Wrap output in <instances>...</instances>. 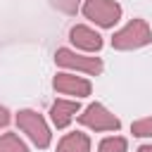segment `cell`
Segmentation results:
<instances>
[{
	"instance_id": "6da1fadb",
	"label": "cell",
	"mask_w": 152,
	"mask_h": 152,
	"mask_svg": "<svg viewBox=\"0 0 152 152\" xmlns=\"http://www.w3.org/2000/svg\"><path fill=\"white\" fill-rule=\"evenodd\" d=\"M152 40V31L147 26L145 19H133L128 21L121 31H116L112 36V48L116 50H135V48H142Z\"/></svg>"
},
{
	"instance_id": "3957f363",
	"label": "cell",
	"mask_w": 152,
	"mask_h": 152,
	"mask_svg": "<svg viewBox=\"0 0 152 152\" xmlns=\"http://www.w3.org/2000/svg\"><path fill=\"white\" fill-rule=\"evenodd\" d=\"M83 14H86V19L95 21L102 28H112L121 19V5L114 0H86Z\"/></svg>"
},
{
	"instance_id": "4fadbf2b",
	"label": "cell",
	"mask_w": 152,
	"mask_h": 152,
	"mask_svg": "<svg viewBox=\"0 0 152 152\" xmlns=\"http://www.w3.org/2000/svg\"><path fill=\"white\" fill-rule=\"evenodd\" d=\"M78 2L81 0H52V5L57 10H62V12H66V14H74L76 7H78Z\"/></svg>"
},
{
	"instance_id": "7a4b0ae2",
	"label": "cell",
	"mask_w": 152,
	"mask_h": 152,
	"mask_svg": "<svg viewBox=\"0 0 152 152\" xmlns=\"http://www.w3.org/2000/svg\"><path fill=\"white\" fill-rule=\"evenodd\" d=\"M17 126H19V128L33 140V145H38V147H48L50 140H52V133H50L45 119H43L38 112H33V109H21V112L17 114Z\"/></svg>"
},
{
	"instance_id": "9c48e42d",
	"label": "cell",
	"mask_w": 152,
	"mask_h": 152,
	"mask_svg": "<svg viewBox=\"0 0 152 152\" xmlns=\"http://www.w3.org/2000/svg\"><path fill=\"white\" fill-rule=\"evenodd\" d=\"M57 152H90V140L86 133H66L59 145H57Z\"/></svg>"
},
{
	"instance_id": "8992f818",
	"label": "cell",
	"mask_w": 152,
	"mask_h": 152,
	"mask_svg": "<svg viewBox=\"0 0 152 152\" xmlns=\"http://www.w3.org/2000/svg\"><path fill=\"white\" fill-rule=\"evenodd\" d=\"M69 40H71L76 48L88 50V52H97V50L102 48V36H100L97 31H93L90 26H83V24L71 26V31H69Z\"/></svg>"
},
{
	"instance_id": "7c38bea8",
	"label": "cell",
	"mask_w": 152,
	"mask_h": 152,
	"mask_svg": "<svg viewBox=\"0 0 152 152\" xmlns=\"http://www.w3.org/2000/svg\"><path fill=\"white\" fill-rule=\"evenodd\" d=\"M131 133L133 135H138V138H152V116H147V119H140V121H133L131 124Z\"/></svg>"
},
{
	"instance_id": "8fae6325",
	"label": "cell",
	"mask_w": 152,
	"mask_h": 152,
	"mask_svg": "<svg viewBox=\"0 0 152 152\" xmlns=\"http://www.w3.org/2000/svg\"><path fill=\"white\" fill-rule=\"evenodd\" d=\"M126 138H119V135H114V138H104L100 145H97V152H126Z\"/></svg>"
},
{
	"instance_id": "30bf717a",
	"label": "cell",
	"mask_w": 152,
	"mask_h": 152,
	"mask_svg": "<svg viewBox=\"0 0 152 152\" xmlns=\"http://www.w3.org/2000/svg\"><path fill=\"white\" fill-rule=\"evenodd\" d=\"M0 152H28V147L24 145V140H19V135L5 133L0 135Z\"/></svg>"
},
{
	"instance_id": "277c9868",
	"label": "cell",
	"mask_w": 152,
	"mask_h": 152,
	"mask_svg": "<svg viewBox=\"0 0 152 152\" xmlns=\"http://www.w3.org/2000/svg\"><path fill=\"white\" fill-rule=\"evenodd\" d=\"M78 124H83V126H88L93 131H119V126H121V121L112 112H107L100 102L88 104L86 112L78 114Z\"/></svg>"
},
{
	"instance_id": "ba28073f",
	"label": "cell",
	"mask_w": 152,
	"mask_h": 152,
	"mask_svg": "<svg viewBox=\"0 0 152 152\" xmlns=\"http://www.w3.org/2000/svg\"><path fill=\"white\" fill-rule=\"evenodd\" d=\"M78 102H74V100H57L55 104H52V109H50V116H52V124L57 126V128H66L69 124H71V119L78 114Z\"/></svg>"
},
{
	"instance_id": "5b68a950",
	"label": "cell",
	"mask_w": 152,
	"mask_h": 152,
	"mask_svg": "<svg viewBox=\"0 0 152 152\" xmlns=\"http://www.w3.org/2000/svg\"><path fill=\"white\" fill-rule=\"evenodd\" d=\"M55 62L64 69H76V71H86L90 76H97L102 71V59L100 57H83V55H76L66 48H59L55 52Z\"/></svg>"
},
{
	"instance_id": "52a82bcc",
	"label": "cell",
	"mask_w": 152,
	"mask_h": 152,
	"mask_svg": "<svg viewBox=\"0 0 152 152\" xmlns=\"http://www.w3.org/2000/svg\"><path fill=\"white\" fill-rule=\"evenodd\" d=\"M52 86H55V90H59L64 95H76V97L90 95V83L76 74H57Z\"/></svg>"
},
{
	"instance_id": "5bb4252c",
	"label": "cell",
	"mask_w": 152,
	"mask_h": 152,
	"mask_svg": "<svg viewBox=\"0 0 152 152\" xmlns=\"http://www.w3.org/2000/svg\"><path fill=\"white\" fill-rule=\"evenodd\" d=\"M7 124H10V112H7V109L0 104V128H5Z\"/></svg>"
},
{
	"instance_id": "9a60e30c",
	"label": "cell",
	"mask_w": 152,
	"mask_h": 152,
	"mask_svg": "<svg viewBox=\"0 0 152 152\" xmlns=\"http://www.w3.org/2000/svg\"><path fill=\"white\" fill-rule=\"evenodd\" d=\"M138 152H152V145H140Z\"/></svg>"
}]
</instances>
